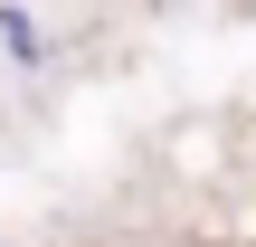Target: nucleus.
Instances as JSON below:
<instances>
[{
    "mask_svg": "<svg viewBox=\"0 0 256 247\" xmlns=\"http://www.w3.org/2000/svg\"><path fill=\"white\" fill-rule=\"evenodd\" d=\"M0 48H10L19 67H38V57H48V38L28 29V10H0Z\"/></svg>",
    "mask_w": 256,
    "mask_h": 247,
    "instance_id": "obj_1",
    "label": "nucleus"
}]
</instances>
